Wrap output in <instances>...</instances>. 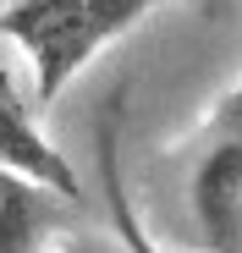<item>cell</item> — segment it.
<instances>
[{"label": "cell", "instance_id": "1", "mask_svg": "<svg viewBox=\"0 0 242 253\" xmlns=\"http://www.w3.org/2000/svg\"><path fill=\"white\" fill-rule=\"evenodd\" d=\"M160 6H176V0H11L0 11V39L28 55L33 99L55 105L105 44L132 33Z\"/></svg>", "mask_w": 242, "mask_h": 253}, {"label": "cell", "instance_id": "2", "mask_svg": "<svg viewBox=\"0 0 242 253\" xmlns=\"http://www.w3.org/2000/svg\"><path fill=\"white\" fill-rule=\"evenodd\" d=\"M0 165H6V171L33 176L39 187H50L55 198H77V193H83V187H77L72 160H66L44 132H39L33 110L17 99V88H11L6 72H0Z\"/></svg>", "mask_w": 242, "mask_h": 253}, {"label": "cell", "instance_id": "3", "mask_svg": "<svg viewBox=\"0 0 242 253\" xmlns=\"http://www.w3.org/2000/svg\"><path fill=\"white\" fill-rule=\"evenodd\" d=\"M55 226V193L0 165V253H39Z\"/></svg>", "mask_w": 242, "mask_h": 253}, {"label": "cell", "instance_id": "4", "mask_svg": "<svg viewBox=\"0 0 242 253\" xmlns=\"http://www.w3.org/2000/svg\"><path fill=\"white\" fill-rule=\"evenodd\" d=\"M99 176H105V204H110V220H116V237H121V248H127V253H160V248H154V237H149V231H143V220H138V209H132L127 187H121V160H116V121H105V126H99Z\"/></svg>", "mask_w": 242, "mask_h": 253}, {"label": "cell", "instance_id": "5", "mask_svg": "<svg viewBox=\"0 0 242 253\" xmlns=\"http://www.w3.org/2000/svg\"><path fill=\"white\" fill-rule=\"evenodd\" d=\"M198 138H204V143H220L226 154H237V160H242V77H237L231 88L220 94V105L204 116Z\"/></svg>", "mask_w": 242, "mask_h": 253}, {"label": "cell", "instance_id": "6", "mask_svg": "<svg viewBox=\"0 0 242 253\" xmlns=\"http://www.w3.org/2000/svg\"><path fill=\"white\" fill-rule=\"evenodd\" d=\"M61 253H127V248H105V242H66Z\"/></svg>", "mask_w": 242, "mask_h": 253}]
</instances>
